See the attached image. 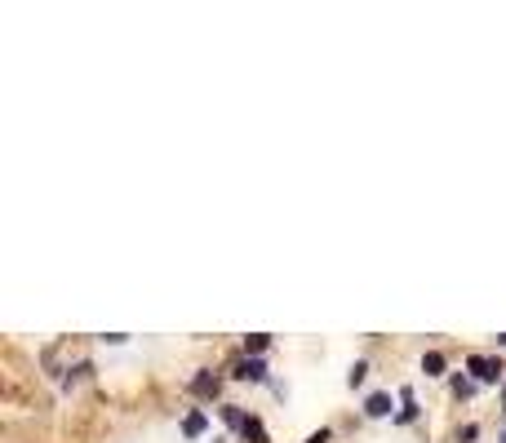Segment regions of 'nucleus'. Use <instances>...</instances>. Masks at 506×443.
<instances>
[{"label": "nucleus", "mask_w": 506, "mask_h": 443, "mask_svg": "<svg viewBox=\"0 0 506 443\" xmlns=\"http://www.w3.org/2000/svg\"><path fill=\"white\" fill-rule=\"evenodd\" d=\"M498 346H506V333H502V337H498Z\"/></svg>", "instance_id": "13"}, {"label": "nucleus", "mask_w": 506, "mask_h": 443, "mask_svg": "<svg viewBox=\"0 0 506 443\" xmlns=\"http://www.w3.org/2000/svg\"><path fill=\"white\" fill-rule=\"evenodd\" d=\"M267 346H271V337H267V333H253V337H245V351H249V355H262Z\"/></svg>", "instance_id": "7"}, {"label": "nucleus", "mask_w": 506, "mask_h": 443, "mask_svg": "<svg viewBox=\"0 0 506 443\" xmlns=\"http://www.w3.org/2000/svg\"><path fill=\"white\" fill-rule=\"evenodd\" d=\"M422 372H426V377H439V372H444V355H439V351H426V355H422Z\"/></svg>", "instance_id": "4"}, {"label": "nucleus", "mask_w": 506, "mask_h": 443, "mask_svg": "<svg viewBox=\"0 0 506 443\" xmlns=\"http://www.w3.org/2000/svg\"><path fill=\"white\" fill-rule=\"evenodd\" d=\"M182 430H186V435H200V430H204V412H186Z\"/></svg>", "instance_id": "9"}, {"label": "nucleus", "mask_w": 506, "mask_h": 443, "mask_svg": "<svg viewBox=\"0 0 506 443\" xmlns=\"http://www.w3.org/2000/svg\"><path fill=\"white\" fill-rule=\"evenodd\" d=\"M466 368L480 377V381H498V377H502V364L489 359V355H471V359H466Z\"/></svg>", "instance_id": "1"}, {"label": "nucleus", "mask_w": 506, "mask_h": 443, "mask_svg": "<svg viewBox=\"0 0 506 443\" xmlns=\"http://www.w3.org/2000/svg\"><path fill=\"white\" fill-rule=\"evenodd\" d=\"M453 390L466 399V394H475V381H466V377H453Z\"/></svg>", "instance_id": "11"}, {"label": "nucleus", "mask_w": 506, "mask_h": 443, "mask_svg": "<svg viewBox=\"0 0 506 443\" xmlns=\"http://www.w3.org/2000/svg\"><path fill=\"white\" fill-rule=\"evenodd\" d=\"M236 377H240V381H267V364H262V359H240Z\"/></svg>", "instance_id": "2"}, {"label": "nucleus", "mask_w": 506, "mask_h": 443, "mask_svg": "<svg viewBox=\"0 0 506 443\" xmlns=\"http://www.w3.org/2000/svg\"><path fill=\"white\" fill-rule=\"evenodd\" d=\"M498 443H506V430H502V439H498Z\"/></svg>", "instance_id": "14"}, {"label": "nucleus", "mask_w": 506, "mask_h": 443, "mask_svg": "<svg viewBox=\"0 0 506 443\" xmlns=\"http://www.w3.org/2000/svg\"><path fill=\"white\" fill-rule=\"evenodd\" d=\"M191 390H195V394H218V377L200 372V377H195V381H191Z\"/></svg>", "instance_id": "6"}, {"label": "nucleus", "mask_w": 506, "mask_h": 443, "mask_svg": "<svg viewBox=\"0 0 506 443\" xmlns=\"http://www.w3.org/2000/svg\"><path fill=\"white\" fill-rule=\"evenodd\" d=\"M222 417H227V426H236V430H245V421H249L245 412L236 408V403H227V408H222Z\"/></svg>", "instance_id": "8"}, {"label": "nucleus", "mask_w": 506, "mask_h": 443, "mask_svg": "<svg viewBox=\"0 0 506 443\" xmlns=\"http://www.w3.org/2000/svg\"><path fill=\"white\" fill-rule=\"evenodd\" d=\"M240 435H245L249 443H271V439H267V430H262V421H258V417H249V421H245V430H240Z\"/></svg>", "instance_id": "5"}, {"label": "nucleus", "mask_w": 506, "mask_h": 443, "mask_svg": "<svg viewBox=\"0 0 506 443\" xmlns=\"http://www.w3.org/2000/svg\"><path fill=\"white\" fill-rule=\"evenodd\" d=\"M364 372H369V364H364V359H360V364H351V377H346V381L360 385V381H364Z\"/></svg>", "instance_id": "10"}, {"label": "nucleus", "mask_w": 506, "mask_h": 443, "mask_svg": "<svg viewBox=\"0 0 506 443\" xmlns=\"http://www.w3.org/2000/svg\"><path fill=\"white\" fill-rule=\"evenodd\" d=\"M475 435H480V430H475V426H462V430H457V443H471Z\"/></svg>", "instance_id": "12"}, {"label": "nucleus", "mask_w": 506, "mask_h": 443, "mask_svg": "<svg viewBox=\"0 0 506 443\" xmlns=\"http://www.w3.org/2000/svg\"><path fill=\"white\" fill-rule=\"evenodd\" d=\"M391 412V394H369L364 399V417H387Z\"/></svg>", "instance_id": "3"}]
</instances>
